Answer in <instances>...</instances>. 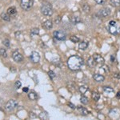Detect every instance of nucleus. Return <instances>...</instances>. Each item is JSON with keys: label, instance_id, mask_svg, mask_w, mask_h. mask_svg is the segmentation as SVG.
I'll return each mask as SVG.
<instances>
[{"label": "nucleus", "instance_id": "nucleus-26", "mask_svg": "<svg viewBox=\"0 0 120 120\" xmlns=\"http://www.w3.org/2000/svg\"><path fill=\"white\" fill-rule=\"evenodd\" d=\"M0 55L3 56V57H4V58L7 57V51H6V49H3V48H0Z\"/></svg>", "mask_w": 120, "mask_h": 120}, {"label": "nucleus", "instance_id": "nucleus-29", "mask_svg": "<svg viewBox=\"0 0 120 120\" xmlns=\"http://www.w3.org/2000/svg\"><path fill=\"white\" fill-rule=\"evenodd\" d=\"M48 75H49V77L51 79V80H54L55 78H56V75L55 73L54 72V71H49V72H48Z\"/></svg>", "mask_w": 120, "mask_h": 120}, {"label": "nucleus", "instance_id": "nucleus-21", "mask_svg": "<svg viewBox=\"0 0 120 120\" xmlns=\"http://www.w3.org/2000/svg\"><path fill=\"white\" fill-rule=\"evenodd\" d=\"M88 90H89L88 86H86V85H83V86H81L80 87H79V91L82 93V94H85Z\"/></svg>", "mask_w": 120, "mask_h": 120}, {"label": "nucleus", "instance_id": "nucleus-34", "mask_svg": "<svg viewBox=\"0 0 120 120\" xmlns=\"http://www.w3.org/2000/svg\"><path fill=\"white\" fill-rule=\"evenodd\" d=\"M68 106H69L71 108H72V109H75V106L74 105V104L71 103V102H69V103H68Z\"/></svg>", "mask_w": 120, "mask_h": 120}, {"label": "nucleus", "instance_id": "nucleus-37", "mask_svg": "<svg viewBox=\"0 0 120 120\" xmlns=\"http://www.w3.org/2000/svg\"><path fill=\"white\" fill-rule=\"evenodd\" d=\"M22 90H23V92H28V87H24Z\"/></svg>", "mask_w": 120, "mask_h": 120}, {"label": "nucleus", "instance_id": "nucleus-16", "mask_svg": "<svg viewBox=\"0 0 120 120\" xmlns=\"http://www.w3.org/2000/svg\"><path fill=\"white\" fill-rule=\"evenodd\" d=\"M78 110H79V113H80L82 115H88V111L85 107H83V106H78Z\"/></svg>", "mask_w": 120, "mask_h": 120}, {"label": "nucleus", "instance_id": "nucleus-23", "mask_svg": "<svg viewBox=\"0 0 120 120\" xmlns=\"http://www.w3.org/2000/svg\"><path fill=\"white\" fill-rule=\"evenodd\" d=\"M39 118L42 119H49V115H48V114L46 113V112H42L41 114L39 115Z\"/></svg>", "mask_w": 120, "mask_h": 120}, {"label": "nucleus", "instance_id": "nucleus-4", "mask_svg": "<svg viewBox=\"0 0 120 120\" xmlns=\"http://www.w3.org/2000/svg\"><path fill=\"white\" fill-rule=\"evenodd\" d=\"M17 106H18V102L15 99H11L6 103L5 109L7 110V111H11L14 109H15Z\"/></svg>", "mask_w": 120, "mask_h": 120}, {"label": "nucleus", "instance_id": "nucleus-30", "mask_svg": "<svg viewBox=\"0 0 120 120\" xmlns=\"http://www.w3.org/2000/svg\"><path fill=\"white\" fill-rule=\"evenodd\" d=\"M71 40L73 42H79V38L77 37V36H75V35L71 36Z\"/></svg>", "mask_w": 120, "mask_h": 120}, {"label": "nucleus", "instance_id": "nucleus-36", "mask_svg": "<svg viewBox=\"0 0 120 120\" xmlns=\"http://www.w3.org/2000/svg\"><path fill=\"white\" fill-rule=\"evenodd\" d=\"M115 78H118V79H120V74H115Z\"/></svg>", "mask_w": 120, "mask_h": 120}, {"label": "nucleus", "instance_id": "nucleus-24", "mask_svg": "<svg viewBox=\"0 0 120 120\" xmlns=\"http://www.w3.org/2000/svg\"><path fill=\"white\" fill-rule=\"evenodd\" d=\"M39 34V29L38 28H33L31 30H30V34L32 36L34 35H37V34Z\"/></svg>", "mask_w": 120, "mask_h": 120}, {"label": "nucleus", "instance_id": "nucleus-14", "mask_svg": "<svg viewBox=\"0 0 120 120\" xmlns=\"http://www.w3.org/2000/svg\"><path fill=\"white\" fill-rule=\"evenodd\" d=\"M7 13H8V15L10 16H14V15H16V13H17L16 8H15V7H10V8H8V10H7Z\"/></svg>", "mask_w": 120, "mask_h": 120}, {"label": "nucleus", "instance_id": "nucleus-18", "mask_svg": "<svg viewBox=\"0 0 120 120\" xmlns=\"http://www.w3.org/2000/svg\"><path fill=\"white\" fill-rule=\"evenodd\" d=\"M28 97L29 98H30V100H36L37 99V98H38V95H37V94L36 93H34V92H30L28 94Z\"/></svg>", "mask_w": 120, "mask_h": 120}, {"label": "nucleus", "instance_id": "nucleus-38", "mask_svg": "<svg viewBox=\"0 0 120 120\" xmlns=\"http://www.w3.org/2000/svg\"><path fill=\"white\" fill-rule=\"evenodd\" d=\"M116 96H117L118 98H120V91L118 92V94H117V95H116Z\"/></svg>", "mask_w": 120, "mask_h": 120}, {"label": "nucleus", "instance_id": "nucleus-32", "mask_svg": "<svg viewBox=\"0 0 120 120\" xmlns=\"http://www.w3.org/2000/svg\"><path fill=\"white\" fill-rule=\"evenodd\" d=\"M21 86H22V83H21L20 81H16L15 82V86L16 89H19L21 87Z\"/></svg>", "mask_w": 120, "mask_h": 120}, {"label": "nucleus", "instance_id": "nucleus-15", "mask_svg": "<svg viewBox=\"0 0 120 120\" xmlns=\"http://www.w3.org/2000/svg\"><path fill=\"white\" fill-rule=\"evenodd\" d=\"M0 17H1V19H3V20L6 21V22H9V21L11 20V16L8 15V13H5V12L2 13Z\"/></svg>", "mask_w": 120, "mask_h": 120}, {"label": "nucleus", "instance_id": "nucleus-13", "mask_svg": "<svg viewBox=\"0 0 120 120\" xmlns=\"http://www.w3.org/2000/svg\"><path fill=\"white\" fill-rule=\"evenodd\" d=\"M87 66L89 67H96V64H95V62H94V58H93V56L91 57H90L89 59H87Z\"/></svg>", "mask_w": 120, "mask_h": 120}, {"label": "nucleus", "instance_id": "nucleus-17", "mask_svg": "<svg viewBox=\"0 0 120 120\" xmlns=\"http://www.w3.org/2000/svg\"><path fill=\"white\" fill-rule=\"evenodd\" d=\"M79 47L80 50H86L88 47V42H82L79 43Z\"/></svg>", "mask_w": 120, "mask_h": 120}, {"label": "nucleus", "instance_id": "nucleus-10", "mask_svg": "<svg viewBox=\"0 0 120 120\" xmlns=\"http://www.w3.org/2000/svg\"><path fill=\"white\" fill-rule=\"evenodd\" d=\"M12 58L15 62H17V63H20V62H22L23 60V56L18 51H15L14 53H13Z\"/></svg>", "mask_w": 120, "mask_h": 120}, {"label": "nucleus", "instance_id": "nucleus-19", "mask_svg": "<svg viewBox=\"0 0 120 120\" xmlns=\"http://www.w3.org/2000/svg\"><path fill=\"white\" fill-rule=\"evenodd\" d=\"M110 3H111V5L112 7H118L120 6V0H111Z\"/></svg>", "mask_w": 120, "mask_h": 120}, {"label": "nucleus", "instance_id": "nucleus-9", "mask_svg": "<svg viewBox=\"0 0 120 120\" xmlns=\"http://www.w3.org/2000/svg\"><path fill=\"white\" fill-rule=\"evenodd\" d=\"M30 59L34 63H38L40 60V55L37 51H32L30 54Z\"/></svg>", "mask_w": 120, "mask_h": 120}, {"label": "nucleus", "instance_id": "nucleus-25", "mask_svg": "<svg viewBox=\"0 0 120 120\" xmlns=\"http://www.w3.org/2000/svg\"><path fill=\"white\" fill-rule=\"evenodd\" d=\"M71 21H72V22L74 23V24H78V23H79L81 22V19L78 16H75V17H73V18H72Z\"/></svg>", "mask_w": 120, "mask_h": 120}, {"label": "nucleus", "instance_id": "nucleus-5", "mask_svg": "<svg viewBox=\"0 0 120 120\" xmlns=\"http://www.w3.org/2000/svg\"><path fill=\"white\" fill-rule=\"evenodd\" d=\"M53 36L59 41H63L67 38V34L63 30H55L53 32Z\"/></svg>", "mask_w": 120, "mask_h": 120}, {"label": "nucleus", "instance_id": "nucleus-6", "mask_svg": "<svg viewBox=\"0 0 120 120\" xmlns=\"http://www.w3.org/2000/svg\"><path fill=\"white\" fill-rule=\"evenodd\" d=\"M108 30L112 34H120V26H117V22L115 24H109Z\"/></svg>", "mask_w": 120, "mask_h": 120}, {"label": "nucleus", "instance_id": "nucleus-8", "mask_svg": "<svg viewBox=\"0 0 120 120\" xmlns=\"http://www.w3.org/2000/svg\"><path fill=\"white\" fill-rule=\"evenodd\" d=\"M93 58H94V60L95 62L96 66H99V67H102L104 65V59L102 57L101 55H98V54H95V55H93Z\"/></svg>", "mask_w": 120, "mask_h": 120}, {"label": "nucleus", "instance_id": "nucleus-20", "mask_svg": "<svg viewBox=\"0 0 120 120\" xmlns=\"http://www.w3.org/2000/svg\"><path fill=\"white\" fill-rule=\"evenodd\" d=\"M92 98H93L94 101L97 102L99 100V98H100V94H98V92H93L92 93Z\"/></svg>", "mask_w": 120, "mask_h": 120}, {"label": "nucleus", "instance_id": "nucleus-35", "mask_svg": "<svg viewBox=\"0 0 120 120\" xmlns=\"http://www.w3.org/2000/svg\"><path fill=\"white\" fill-rule=\"evenodd\" d=\"M59 21H60V17L59 16L57 19H55V22L57 23V24H59Z\"/></svg>", "mask_w": 120, "mask_h": 120}, {"label": "nucleus", "instance_id": "nucleus-27", "mask_svg": "<svg viewBox=\"0 0 120 120\" xmlns=\"http://www.w3.org/2000/svg\"><path fill=\"white\" fill-rule=\"evenodd\" d=\"M82 10L84 11V12H89L90 10V7L88 4L85 3V4H83V6H82Z\"/></svg>", "mask_w": 120, "mask_h": 120}, {"label": "nucleus", "instance_id": "nucleus-1", "mask_svg": "<svg viewBox=\"0 0 120 120\" xmlns=\"http://www.w3.org/2000/svg\"><path fill=\"white\" fill-rule=\"evenodd\" d=\"M83 65V59L79 55H72L67 60V66L71 71H79Z\"/></svg>", "mask_w": 120, "mask_h": 120}, {"label": "nucleus", "instance_id": "nucleus-22", "mask_svg": "<svg viewBox=\"0 0 120 120\" xmlns=\"http://www.w3.org/2000/svg\"><path fill=\"white\" fill-rule=\"evenodd\" d=\"M103 90H104V92L106 93V94H112V93L114 92L113 88L110 87V86H104Z\"/></svg>", "mask_w": 120, "mask_h": 120}, {"label": "nucleus", "instance_id": "nucleus-33", "mask_svg": "<svg viewBox=\"0 0 120 120\" xmlns=\"http://www.w3.org/2000/svg\"><path fill=\"white\" fill-rule=\"evenodd\" d=\"M94 1H95V3H97V4H103L104 3V2L106 1V0H94Z\"/></svg>", "mask_w": 120, "mask_h": 120}, {"label": "nucleus", "instance_id": "nucleus-12", "mask_svg": "<svg viewBox=\"0 0 120 120\" xmlns=\"http://www.w3.org/2000/svg\"><path fill=\"white\" fill-rule=\"evenodd\" d=\"M93 79H94V81H96V82H103L104 79H105L103 75H102L100 74H94L93 75Z\"/></svg>", "mask_w": 120, "mask_h": 120}, {"label": "nucleus", "instance_id": "nucleus-11", "mask_svg": "<svg viewBox=\"0 0 120 120\" xmlns=\"http://www.w3.org/2000/svg\"><path fill=\"white\" fill-rule=\"evenodd\" d=\"M52 26H53V22H52L51 20H46L42 23V27L46 29V30H50V29L52 28Z\"/></svg>", "mask_w": 120, "mask_h": 120}, {"label": "nucleus", "instance_id": "nucleus-2", "mask_svg": "<svg viewBox=\"0 0 120 120\" xmlns=\"http://www.w3.org/2000/svg\"><path fill=\"white\" fill-rule=\"evenodd\" d=\"M41 11L45 16H51L53 15V8L51 3H43L41 7Z\"/></svg>", "mask_w": 120, "mask_h": 120}, {"label": "nucleus", "instance_id": "nucleus-7", "mask_svg": "<svg viewBox=\"0 0 120 120\" xmlns=\"http://www.w3.org/2000/svg\"><path fill=\"white\" fill-rule=\"evenodd\" d=\"M111 9L110 8H103V9H101L98 11V12L97 13V15L99 17H102V18H106V17H108L110 15H111Z\"/></svg>", "mask_w": 120, "mask_h": 120}, {"label": "nucleus", "instance_id": "nucleus-3", "mask_svg": "<svg viewBox=\"0 0 120 120\" xmlns=\"http://www.w3.org/2000/svg\"><path fill=\"white\" fill-rule=\"evenodd\" d=\"M34 2L33 0H21L20 6L24 11H29L33 7Z\"/></svg>", "mask_w": 120, "mask_h": 120}, {"label": "nucleus", "instance_id": "nucleus-28", "mask_svg": "<svg viewBox=\"0 0 120 120\" xmlns=\"http://www.w3.org/2000/svg\"><path fill=\"white\" fill-rule=\"evenodd\" d=\"M80 102H82V104H87L88 103V98L86 97H85V96H82V97L80 98Z\"/></svg>", "mask_w": 120, "mask_h": 120}, {"label": "nucleus", "instance_id": "nucleus-31", "mask_svg": "<svg viewBox=\"0 0 120 120\" xmlns=\"http://www.w3.org/2000/svg\"><path fill=\"white\" fill-rule=\"evenodd\" d=\"M3 43L4 44L5 46H7V47H9V46H10V40L8 39V38H5V39L3 41Z\"/></svg>", "mask_w": 120, "mask_h": 120}]
</instances>
